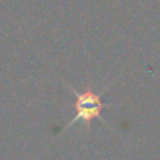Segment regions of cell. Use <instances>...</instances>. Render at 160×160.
<instances>
[{
  "mask_svg": "<svg viewBox=\"0 0 160 160\" xmlns=\"http://www.w3.org/2000/svg\"><path fill=\"white\" fill-rule=\"evenodd\" d=\"M66 88L74 96V112L75 113L71 118V121L63 127V130L69 129L71 126H74L77 122H83L87 130H88V133H91V126H93L94 119H101L107 127H110V124L102 116V110L105 107H112V104H107V102L102 101V96L107 91V88L104 91H101V93H96L90 83L87 85L85 91H78L69 83H66Z\"/></svg>",
  "mask_w": 160,
  "mask_h": 160,
  "instance_id": "6da1fadb",
  "label": "cell"
}]
</instances>
